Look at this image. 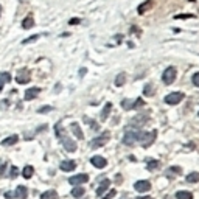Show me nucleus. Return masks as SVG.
<instances>
[{
  "label": "nucleus",
  "instance_id": "obj_1",
  "mask_svg": "<svg viewBox=\"0 0 199 199\" xmlns=\"http://www.w3.org/2000/svg\"><path fill=\"white\" fill-rule=\"evenodd\" d=\"M55 131H56V136L59 137V140L62 142V145H64L65 151H69V153H75V151L78 149V146H76L75 140H72L70 137H67V136H65L64 132L61 131V125H56V126H55Z\"/></svg>",
  "mask_w": 199,
  "mask_h": 199
},
{
  "label": "nucleus",
  "instance_id": "obj_2",
  "mask_svg": "<svg viewBox=\"0 0 199 199\" xmlns=\"http://www.w3.org/2000/svg\"><path fill=\"white\" fill-rule=\"evenodd\" d=\"M156 136H157V131H151V132H139L137 142H140V145H142L143 148H148L149 145L154 143Z\"/></svg>",
  "mask_w": 199,
  "mask_h": 199
},
{
  "label": "nucleus",
  "instance_id": "obj_3",
  "mask_svg": "<svg viewBox=\"0 0 199 199\" xmlns=\"http://www.w3.org/2000/svg\"><path fill=\"white\" fill-rule=\"evenodd\" d=\"M109 139H111V132H109V131L101 132V136H100V137H97V139H94V142H92V148H100V146H104V145L109 142Z\"/></svg>",
  "mask_w": 199,
  "mask_h": 199
},
{
  "label": "nucleus",
  "instance_id": "obj_4",
  "mask_svg": "<svg viewBox=\"0 0 199 199\" xmlns=\"http://www.w3.org/2000/svg\"><path fill=\"white\" fill-rule=\"evenodd\" d=\"M16 81H17V84H28L31 81V72L28 69L19 70V73L16 76Z\"/></svg>",
  "mask_w": 199,
  "mask_h": 199
},
{
  "label": "nucleus",
  "instance_id": "obj_5",
  "mask_svg": "<svg viewBox=\"0 0 199 199\" xmlns=\"http://www.w3.org/2000/svg\"><path fill=\"white\" fill-rule=\"evenodd\" d=\"M182 100H184V94H182V92H174V94H170V95L165 97V103L170 104V106L179 104Z\"/></svg>",
  "mask_w": 199,
  "mask_h": 199
},
{
  "label": "nucleus",
  "instance_id": "obj_6",
  "mask_svg": "<svg viewBox=\"0 0 199 199\" xmlns=\"http://www.w3.org/2000/svg\"><path fill=\"white\" fill-rule=\"evenodd\" d=\"M148 120H149V114H137V115L131 120V126L140 128V126H143L145 123H146Z\"/></svg>",
  "mask_w": 199,
  "mask_h": 199
},
{
  "label": "nucleus",
  "instance_id": "obj_7",
  "mask_svg": "<svg viewBox=\"0 0 199 199\" xmlns=\"http://www.w3.org/2000/svg\"><path fill=\"white\" fill-rule=\"evenodd\" d=\"M174 79H176V69H174V67L165 69V72H163V75H162V81H163L165 84H171Z\"/></svg>",
  "mask_w": 199,
  "mask_h": 199
},
{
  "label": "nucleus",
  "instance_id": "obj_8",
  "mask_svg": "<svg viewBox=\"0 0 199 199\" xmlns=\"http://www.w3.org/2000/svg\"><path fill=\"white\" fill-rule=\"evenodd\" d=\"M137 136H139V131H126L123 137V143L131 146V145H134L137 142Z\"/></svg>",
  "mask_w": 199,
  "mask_h": 199
},
{
  "label": "nucleus",
  "instance_id": "obj_9",
  "mask_svg": "<svg viewBox=\"0 0 199 199\" xmlns=\"http://www.w3.org/2000/svg\"><path fill=\"white\" fill-rule=\"evenodd\" d=\"M134 188H136L139 193H146V191H149V188H151V184H149V180H137V182L134 184Z\"/></svg>",
  "mask_w": 199,
  "mask_h": 199
},
{
  "label": "nucleus",
  "instance_id": "obj_10",
  "mask_svg": "<svg viewBox=\"0 0 199 199\" xmlns=\"http://www.w3.org/2000/svg\"><path fill=\"white\" fill-rule=\"evenodd\" d=\"M89 180V176L87 174H84V173H81V174H76V176H72L70 179H69V182L72 184V185H81V184H86Z\"/></svg>",
  "mask_w": 199,
  "mask_h": 199
},
{
  "label": "nucleus",
  "instance_id": "obj_11",
  "mask_svg": "<svg viewBox=\"0 0 199 199\" xmlns=\"http://www.w3.org/2000/svg\"><path fill=\"white\" fill-rule=\"evenodd\" d=\"M90 163L94 165L95 168H104L106 165H108V160H106L104 157H101V156H94L90 159Z\"/></svg>",
  "mask_w": 199,
  "mask_h": 199
},
{
  "label": "nucleus",
  "instance_id": "obj_12",
  "mask_svg": "<svg viewBox=\"0 0 199 199\" xmlns=\"http://www.w3.org/2000/svg\"><path fill=\"white\" fill-rule=\"evenodd\" d=\"M26 196H28V188L25 185H19L14 191V197L16 199H26Z\"/></svg>",
  "mask_w": 199,
  "mask_h": 199
},
{
  "label": "nucleus",
  "instance_id": "obj_13",
  "mask_svg": "<svg viewBox=\"0 0 199 199\" xmlns=\"http://www.w3.org/2000/svg\"><path fill=\"white\" fill-rule=\"evenodd\" d=\"M39 94H41V89L39 87H31V89H28L25 92V100L26 101H31V100H34Z\"/></svg>",
  "mask_w": 199,
  "mask_h": 199
},
{
  "label": "nucleus",
  "instance_id": "obj_14",
  "mask_svg": "<svg viewBox=\"0 0 199 199\" xmlns=\"http://www.w3.org/2000/svg\"><path fill=\"white\" fill-rule=\"evenodd\" d=\"M59 166L62 171H73L76 168V163H75V160H62Z\"/></svg>",
  "mask_w": 199,
  "mask_h": 199
},
{
  "label": "nucleus",
  "instance_id": "obj_15",
  "mask_svg": "<svg viewBox=\"0 0 199 199\" xmlns=\"http://www.w3.org/2000/svg\"><path fill=\"white\" fill-rule=\"evenodd\" d=\"M70 129H72V132L75 134L76 139H79V140L84 139V134H83V131H81V128H79L78 123H72V125H70Z\"/></svg>",
  "mask_w": 199,
  "mask_h": 199
},
{
  "label": "nucleus",
  "instance_id": "obj_16",
  "mask_svg": "<svg viewBox=\"0 0 199 199\" xmlns=\"http://www.w3.org/2000/svg\"><path fill=\"white\" fill-rule=\"evenodd\" d=\"M109 185H111V180H109V179H104V180L100 184V187L97 188V194H98V196H103V193L109 188Z\"/></svg>",
  "mask_w": 199,
  "mask_h": 199
},
{
  "label": "nucleus",
  "instance_id": "obj_17",
  "mask_svg": "<svg viewBox=\"0 0 199 199\" xmlns=\"http://www.w3.org/2000/svg\"><path fill=\"white\" fill-rule=\"evenodd\" d=\"M17 142H19V136H9L5 140H2V145L3 146H11V145H16Z\"/></svg>",
  "mask_w": 199,
  "mask_h": 199
},
{
  "label": "nucleus",
  "instance_id": "obj_18",
  "mask_svg": "<svg viewBox=\"0 0 199 199\" xmlns=\"http://www.w3.org/2000/svg\"><path fill=\"white\" fill-rule=\"evenodd\" d=\"M33 26H34V19H33L31 16L25 17V19L22 20V28H23V30H30V28H33Z\"/></svg>",
  "mask_w": 199,
  "mask_h": 199
},
{
  "label": "nucleus",
  "instance_id": "obj_19",
  "mask_svg": "<svg viewBox=\"0 0 199 199\" xmlns=\"http://www.w3.org/2000/svg\"><path fill=\"white\" fill-rule=\"evenodd\" d=\"M151 6H153V0H146V2L142 3V5L137 8V12H139V14H145V12H146Z\"/></svg>",
  "mask_w": 199,
  "mask_h": 199
},
{
  "label": "nucleus",
  "instance_id": "obj_20",
  "mask_svg": "<svg viewBox=\"0 0 199 199\" xmlns=\"http://www.w3.org/2000/svg\"><path fill=\"white\" fill-rule=\"evenodd\" d=\"M11 81V75L9 73H0V92L3 90V87H5V84L6 83H9Z\"/></svg>",
  "mask_w": 199,
  "mask_h": 199
},
{
  "label": "nucleus",
  "instance_id": "obj_21",
  "mask_svg": "<svg viewBox=\"0 0 199 199\" xmlns=\"http://www.w3.org/2000/svg\"><path fill=\"white\" fill-rule=\"evenodd\" d=\"M41 199H58V193L55 190H47L41 194Z\"/></svg>",
  "mask_w": 199,
  "mask_h": 199
},
{
  "label": "nucleus",
  "instance_id": "obj_22",
  "mask_svg": "<svg viewBox=\"0 0 199 199\" xmlns=\"http://www.w3.org/2000/svg\"><path fill=\"white\" fill-rule=\"evenodd\" d=\"M111 109H112V104H111V103H106V104H104V108H103V112H101V120H103V122L109 117Z\"/></svg>",
  "mask_w": 199,
  "mask_h": 199
},
{
  "label": "nucleus",
  "instance_id": "obj_23",
  "mask_svg": "<svg viewBox=\"0 0 199 199\" xmlns=\"http://www.w3.org/2000/svg\"><path fill=\"white\" fill-rule=\"evenodd\" d=\"M33 174H34V168H33L31 165H26V166L23 168V171H22V176H23L25 179H30Z\"/></svg>",
  "mask_w": 199,
  "mask_h": 199
},
{
  "label": "nucleus",
  "instance_id": "obj_24",
  "mask_svg": "<svg viewBox=\"0 0 199 199\" xmlns=\"http://www.w3.org/2000/svg\"><path fill=\"white\" fill-rule=\"evenodd\" d=\"M176 199H193V194H191L190 191H184V190H180V191L176 193Z\"/></svg>",
  "mask_w": 199,
  "mask_h": 199
},
{
  "label": "nucleus",
  "instance_id": "obj_25",
  "mask_svg": "<svg viewBox=\"0 0 199 199\" xmlns=\"http://www.w3.org/2000/svg\"><path fill=\"white\" fill-rule=\"evenodd\" d=\"M125 81H126V75H125V73L117 75V78H115V86H117V87H122V86L125 84Z\"/></svg>",
  "mask_w": 199,
  "mask_h": 199
},
{
  "label": "nucleus",
  "instance_id": "obj_26",
  "mask_svg": "<svg viewBox=\"0 0 199 199\" xmlns=\"http://www.w3.org/2000/svg\"><path fill=\"white\" fill-rule=\"evenodd\" d=\"M180 171H182V170H180V166H171V168H168V170H166V176H168V177H173L176 173L179 174Z\"/></svg>",
  "mask_w": 199,
  "mask_h": 199
},
{
  "label": "nucleus",
  "instance_id": "obj_27",
  "mask_svg": "<svg viewBox=\"0 0 199 199\" xmlns=\"http://www.w3.org/2000/svg\"><path fill=\"white\" fill-rule=\"evenodd\" d=\"M84 194V188L83 187H75L73 190H72V196L73 197H81Z\"/></svg>",
  "mask_w": 199,
  "mask_h": 199
},
{
  "label": "nucleus",
  "instance_id": "obj_28",
  "mask_svg": "<svg viewBox=\"0 0 199 199\" xmlns=\"http://www.w3.org/2000/svg\"><path fill=\"white\" fill-rule=\"evenodd\" d=\"M197 180H199V173H191L187 176V182H190V184H194Z\"/></svg>",
  "mask_w": 199,
  "mask_h": 199
},
{
  "label": "nucleus",
  "instance_id": "obj_29",
  "mask_svg": "<svg viewBox=\"0 0 199 199\" xmlns=\"http://www.w3.org/2000/svg\"><path fill=\"white\" fill-rule=\"evenodd\" d=\"M145 104V101L143 100H140V98H137L134 103H132V106H131V109H137V108H142V106Z\"/></svg>",
  "mask_w": 199,
  "mask_h": 199
},
{
  "label": "nucleus",
  "instance_id": "obj_30",
  "mask_svg": "<svg viewBox=\"0 0 199 199\" xmlns=\"http://www.w3.org/2000/svg\"><path fill=\"white\" fill-rule=\"evenodd\" d=\"M19 176V168L17 166H11V171H9V177L11 179H14Z\"/></svg>",
  "mask_w": 199,
  "mask_h": 199
},
{
  "label": "nucleus",
  "instance_id": "obj_31",
  "mask_svg": "<svg viewBox=\"0 0 199 199\" xmlns=\"http://www.w3.org/2000/svg\"><path fill=\"white\" fill-rule=\"evenodd\" d=\"M143 94H145V95H153V94H154V89H153V86H151V84H146V86H145V89H143Z\"/></svg>",
  "mask_w": 199,
  "mask_h": 199
},
{
  "label": "nucleus",
  "instance_id": "obj_32",
  "mask_svg": "<svg viewBox=\"0 0 199 199\" xmlns=\"http://www.w3.org/2000/svg\"><path fill=\"white\" fill-rule=\"evenodd\" d=\"M84 122H86V123H89L92 129H95V131L98 129V126H97V123H95L94 120H90V118H87V117H84Z\"/></svg>",
  "mask_w": 199,
  "mask_h": 199
},
{
  "label": "nucleus",
  "instance_id": "obj_33",
  "mask_svg": "<svg viewBox=\"0 0 199 199\" xmlns=\"http://www.w3.org/2000/svg\"><path fill=\"white\" fill-rule=\"evenodd\" d=\"M50 111H53L51 106H44V108H39V109H37L39 114H47V112H50Z\"/></svg>",
  "mask_w": 199,
  "mask_h": 199
},
{
  "label": "nucleus",
  "instance_id": "obj_34",
  "mask_svg": "<svg viewBox=\"0 0 199 199\" xmlns=\"http://www.w3.org/2000/svg\"><path fill=\"white\" fill-rule=\"evenodd\" d=\"M39 37H41L39 34H34V36H31V37H28V39H25V41H23L22 44H30V42H34V41H37Z\"/></svg>",
  "mask_w": 199,
  "mask_h": 199
},
{
  "label": "nucleus",
  "instance_id": "obj_35",
  "mask_svg": "<svg viewBox=\"0 0 199 199\" xmlns=\"http://www.w3.org/2000/svg\"><path fill=\"white\" fill-rule=\"evenodd\" d=\"M157 160H154V159H151V160H148V168L149 170H154V168H157Z\"/></svg>",
  "mask_w": 199,
  "mask_h": 199
},
{
  "label": "nucleus",
  "instance_id": "obj_36",
  "mask_svg": "<svg viewBox=\"0 0 199 199\" xmlns=\"http://www.w3.org/2000/svg\"><path fill=\"white\" fill-rule=\"evenodd\" d=\"M191 81H193V84H194L196 87H199V72L193 75V78H191Z\"/></svg>",
  "mask_w": 199,
  "mask_h": 199
},
{
  "label": "nucleus",
  "instance_id": "obj_37",
  "mask_svg": "<svg viewBox=\"0 0 199 199\" xmlns=\"http://www.w3.org/2000/svg\"><path fill=\"white\" fill-rule=\"evenodd\" d=\"M5 173H6V163L0 162V176H5Z\"/></svg>",
  "mask_w": 199,
  "mask_h": 199
},
{
  "label": "nucleus",
  "instance_id": "obj_38",
  "mask_svg": "<svg viewBox=\"0 0 199 199\" xmlns=\"http://www.w3.org/2000/svg\"><path fill=\"white\" fill-rule=\"evenodd\" d=\"M115 194H117V191H115V190H111V191H109L108 194H106V196H103L101 199H112V197H114Z\"/></svg>",
  "mask_w": 199,
  "mask_h": 199
},
{
  "label": "nucleus",
  "instance_id": "obj_39",
  "mask_svg": "<svg viewBox=\"0 0 199 199\" xmlns=\"http://www.w3.org/2000/svg\"><path fill=\"white\" fill-rule=\"evenodd\" d=\"M131 33H137V34H140L142 31H140V28H137V26H132V28H131Z\"/></svg>",
  "mask_w": 199,
  "mask_h": 199
},
{
  "label": "nucleus",
  "instance_id": "obj_40",
  "mask_svg": "<svg viewBox=\"0 0 199 199\" xmlns=\"http://www.w3.org/2000/svg\"><path fill=\"white\" fill-rule=\"evenodd\" d=\"M79 22H81V19H72L69 23H70V25H76V23H79Z\"/></svg>",
  "mask_w": 199,
  "mask_h": 199
},
{
  "label": "nucleus",
  "instance_id": "obj_41",
  "mask_svg": "<svg viewBox=\"0 0 199 199\" xmlns=\"http://www.w3.org/2000/svg\"><path fill=\"white\" fill-rule=\"evenodd\" d=\"M5 197H8V199L14 197V193H11V191H6V193H5Z\"/></svg>",
  "mask_w": 199,
  "mask_h": 199
},
{
  "label": "nucleus",
  "instance_id": "obj_42",
  "mask_svg": "<svg viewBox=\"0 0 199 199\" xmlns=\"http://www.w3.org/2000/svg\"><path fill=\"white\" fill-rule=\"evenodd\" d=\"M122 37H123L122 34H117V36H115V39H117V42H122Z\"/></svg>",
  "mask_w": 199,
  "mask_h": 199
},
{
  "label": "nucleus",
  "instance_id": "obj_43",
  "mask_svg": "<svg viewBox=\"0 0 199 199\" xmlns=\"http://www.w3.org/2000/svg\"><path fill=\"white\" fill-rule=\"evenodd\" d=\"M139 199H149V197H145V196H143V197H139Z\"/></svg>",
  "mask_w": 199,
  "mask_h": 199
},
{
  "label": "nucleus",
  "instance_id": "obj_44",
  "mask_svg": "<svg viewBox=\"0 0 199 199\" xmlns=\"http://www.w3.org/2000/svg\"><path fill=\"white\" fill-rule=\"evenodd\" d=\"M0 12H2V6H0Z\"/></svg>",
  "mask_w": 199,
  "mask_h": 199
}]
</instances>
